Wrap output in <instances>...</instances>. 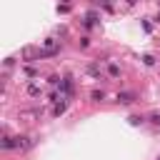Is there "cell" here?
I'll list each match as a JSON object with an SVG mask.
<instances>
[{
	"label": "cell",
	"instance_id": "1",
	"mask_svg": "<svg viewBox=\"0 0 160 160\" xmlns=\"http://www.w3.org/2000/svg\"><path fill=\"white\" fill-rule=\"evenodd\" d=\"M118 102L128 105V102H132V95H130V92H118Z\"/></svg>",
	"mask_w": 160,
	"mask_h": 160
},
{
	"label": "cell",
	"instance_id": "2",
	"mask_svg": "<svg viewBox=\"0 0 160 160\" xmlns=\"http://www.w3.org/2000/svg\"><path fill=\"white\" fill-rule=\"evenodd\" d=\"M52 112H55V115H62V112H65V100H62V102H58Z\"/></svg>",
	"mask_w": 160,
	"mask_h": 160
},
{
	"label": "cell",
	"instance_id": "3",
	"mask_svg": "<svg viewBox=\"0 0 160 160\" xmlns=\"http://www.w3.org/2000/svg\"><path fill=\"white\" fill-rule=\"evenodd\" d=\"M92 100H102V90H95L92 92Z\"/></svg>",
	"mask_w": 160,
	"mask_h": 160
},
{
	"label": "cell",
	"instance_id": "4",
	"mask_svg": "<svg viewBox=\"0 0 160 160\" xmlns=\"http://www.w3.org/2000/svg\"><path fill=\"white\" fill-rule=\"evenodd\" d=\"M158 160H160V158H158Z\"/></svg>",
	"mask_w": 160,
	"mask_h": 160
}]
</instances>
